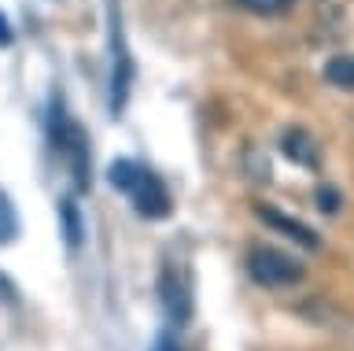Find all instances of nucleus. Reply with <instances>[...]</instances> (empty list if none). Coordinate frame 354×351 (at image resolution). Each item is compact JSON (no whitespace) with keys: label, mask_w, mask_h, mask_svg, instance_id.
Segmentation results:
<instances>
[{"label":"nucleus","mask_w":354,"mask_h":351,"mask_svg":"<svg viewBox=\"0 0 354 351\" xmlns=\"http://www.w3.org/2000/svg\"><path fill=\"white\" fill-rule=\"evenodd\" d=\"M243 12L251 15H262V19H273V15H284L288 8L295 4V0H236Z\"/></svg>","instance_id":"9b49d317"},{"label":"nucleus","mask_w":354,"mask_h":351,"mask_svg":"<svg viewBox=\"0 0 354 351\" xmlns=\"http://www.w3.org/2000/svg\"><path fill=\"white\" fill-rule=\"evenodd\" d=\"M155 351H174V340H159V344H155Z\"/></svg>","instance_id":"2eb2a0df"},{"label":"nucleus","mask_w":354,"mask_h":351,"mask_svg":"<svg viewBox=\"0 0 354 351\" xmlns=\"http://www.w3.org/2000/svg\"><path fill=\"white\" fill-rule=\"evenodd\" d=\"M325 82L336 85V89H354V52L332 56V60L325 63Z\"/></svg>","instance_id":"1a4fd4ad"},{"label":"nucleus","mask_w":354,"mask_h":351,"mask_svg":"<svg viewBox=\"0 0 354 351\" xmlns=\"http://www.w3.org/2000/svg\"><path fill=\"white\" fill-rule=\"evenodd\" d=\"M129 204H133V211H137L140 218H166L170 215V189L159 181V174L144 170L137 189L129 192Z\"/></svg>","instance_id":"7ed1b4c3"},{"label":"nucleus","mask_w":354,"mask_h":351,"mask_svg":"<svg viewBox=\"0 0 354 351\" xmlns=\"http://www.w3.org/2000/svg\"><path fill=\"white\" fill-rule=\"evenodd\" d=\"M248 273H251L254 285H262V289H292V285L303 281L299 259H292L288 251L270 248V244H254L248 251Z\"/></svg>","instance_id":"f257e3e1"},{"label":"nucleus","mask_w":354,"mask_h":351,"mask_svg":"<svg viewBox=\"0 0 354 351\" xmlns=\"http://www.w3.org/2000/svg\"><path fill=\"white\" fill-rule=\"evenodd\" d=\"M254 218L259 222H266L270 229H277V233H284L288 240H295L299 248H310L314 251L321 240H317V233L310 229L306 222H299V218H292V215H284V211H277V207H262V204H254Z\"/></svg>","instance_id":"39448f33"},{"label":"nucleus","mask_w":354,"mask_h":351,"mask_svg":"<svg viewBox=\"0 0 354 351\" xmlns=\"http://www.w3.org/2000/svg\"><path fill=\"white\" fill-rule=\"evenodd\" d=\"M281 152L292 163H299V167H306V170H317V145H314V137L306 134V129H284V137H281Z\"/></svg>","instance_id":"0eeeda50"},{"label":"nucleus","mask_w":354,"mask_h":351,"mask_svg":"<svg viewBox=\"0 0 354 351\" xmlns=\"http://www.w3.org/2000/svg\"><path fill=\"white\" fill-rule=\"evenodd\" d=\"M0 45H11V26H8L4 15H0Z\"/></svg>","instance_id":"4468645a"},{"label":"nucleus","mask_w":354,"mask_h":351,"mask_svg":"<svg viewBox=\"0 0 354 351\" xmlns=\"http://www.w3.org/2000/svg\"><path fill=\"white\" fill-rule=\"evenodd\" d=\"M15 233H19V218H15V211H11L8 196H0V244L15 240Z\"/></svg>","instance_id":"f8f14e48"},{"label":"nucleus","mask_w":354,"mask_h":351,"mask_svg":"<svg viewBox=\"0 0 354 351\" xmlns=\"http://www.w3.org/2000/svg\"><path fill=\"white\" fill-rule=\"evenodd\" d=\"M111 48H115V56H111V111H122L129 100V85H133V60L126 45H122V30L115 23V30H111Z\"/></svg>","instance_id":"20e7f679"},{"label":"nucleus","mask_w":354,"mask_h":351,"mask_svg":"<svg viewBox=\"0 0 354 351\" xmlns=\"http://www.w3.org/2000/svg\"><path fill=\"white\" fill-rule=\"evenodd\" d=\"M59 218H63L66 244H71V248H77V244H82V215H77L74 200H59Z\"/></svg>","instance_id":"9d476101"},{"label":"nucleus","mask_w":354,"mask_h":351,"mask_svg":"<svg viewBox=\"0 0 354 351\" xmlns=\"http://www.w3.org/2000/svg\"><path fill=\"white\" fill-rule=\"evenodd\" d=\"M314 200H317V211H325V215H336L339 211V192H336V185H317L314 189Z\"/></svg>","instance_id":"ddd939ff"},{"label":"nucleus","mask_w":354,"mask_h":351,"mask_svg":"<svg viewBox=\"0 0 354 351\" xmlns=\"http://www.w3.org/2000/svg\"><path fill=\"white\" fill-rule=\"evenodd\" d=\"M140 174H144V167L137 159H115L107 167V181H111V189H118V192H133L137 189V181H140Z\"/></svg>","instance_id":"6e6552de"},{"label":"nucleus","mask_w":354,"mask_h":351,"mask_svg":"<svg viewBox=\"0 0 354 351\" xmlns=\"http://www.w3.org/2000/svg\"><path fill=\"white\" fill-rule=\"evenodd\" d=\"M55 152L71 163V170H74V181H77V189H85L88 185V141L82 134V126L71 123L63 111H59V126H55Z\"/></svg>","instance_id":"f03ea898"},{"label":"nucleus","mask_w":354,"mask_h":351,"mask_svg":"<svg viewBox=\"0 0 354 351\" xmlns=\"http://www.w3.org/2000/svg\"><path fill=\"white\" fill-rule=\"evenodd\" d=\"M159 292H162V307H166V314L174 318L177 325L188 318V311H192V300H188V292H185V281L174 273V267H166L162 270V278H159Z\"/></svg>","instance_id":"423d86ee"}]
</instances>
